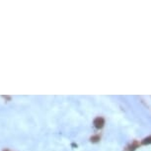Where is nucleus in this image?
I'll return each mask as SVG.
<instances>
[{
	"mask_svg": "<svg viewBox=\"0 0 151 151\" xmlns=\"http://www.w3.org/2000/svg\"><path fill=\"white\" fill-rule=\"evenodd\" d=\"M105 124V119L101 116H98L94 119V125H95L96 129H102Z\"/></svg>",
	"mask_w": 151,
	"mask_h": 151,
	"instance_id": "nucleus-1",
	"label": "nucleus"
},
{
	"mask_svg": "<svg viewBox=\"0 0 151 151\" xmlns=\"http://www.w3.org/2000/svg\"><path fill=\"white\" fill-rule=\"evenodd\" d=\"M138 142L137 141H133L132 144L129 145V146H127V148H125V151H133V150H135L136 148L138 147Z\"/></svg>",
	"mask_w": 151,
	"mask_h": 151,
	"instance_id": "nucleus-2",
	"label": "nucleus"
},
{
	"mask_svg": "<svg viewBox=\"0 0 151 151\" xmlns=\"http://www.w3.org/2000/svg\"><path fill=\"white\" fill-rule=\"evenodd\" d=\"M148 143H151V136L148 138H145L143 141H142V144H148Z\"/></svg>",
	"mask_w": 151,
	"mask_h": 151,
	"instance_id": "nucleus-3",
	"label": "nucleus"
},
{
	"mask_svg": "<svg viewBox=\"0 0 151 151\" xmlns=\"http://www.w3.org/2000/svg\"><path fill=\"white\" fill-rule=\"evenodd\" d=\"M99 139H100L99 136H93V137H91V141L95 142V141H98Z\"/></svg>",
	"mask_w": 151,
	"mask_h": 151,
	"instance_id": "nucleus-4",
	"label": "nucleus"
},
{
	"mask_svg": "<svg viewBox=\"0 0 151 151\" xmlns=\"http://www.w3.org/2000/svg\"><path fill=\"white\" fill-rule=\"evenodd\" d=\"M3 98H4V99H7V100H9V101L11 100V97H9V96H3Z\"/></svg>",
	"mask_w": 151,
	"mask_h": 151,
	"instance_id": "nucleus-5",
	"label": "nucleus"
},
{
	"mask_svg": "<svg viewBox=\"0 0 151 151\" xmlns=\"http://www.w3.org/2000/svg\"><path fill=\"white\" fill-rule=\"evenodd\" d=\"M4 151H10V150H8V149H6V150H4Z\"/></svg>",
	"mask_w": 151,
	"mask_h": 151,
	"instance_id": "nucleus-6",
	"label": "nucleus"
}]
</instances>
